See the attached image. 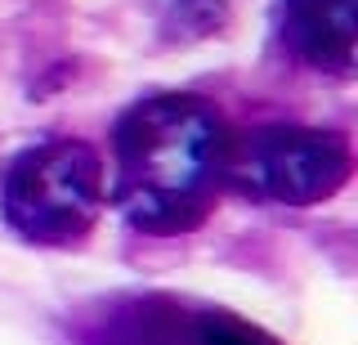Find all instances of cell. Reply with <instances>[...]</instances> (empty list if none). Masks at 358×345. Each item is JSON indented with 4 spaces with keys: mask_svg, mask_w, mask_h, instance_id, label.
Returning <instances> with one entry per match:
<instances>
[{
    "mask_svg": "<svg viewBox=\"0 0 358 345\" xmlns=\"http://www.w3.org/2000/svg\"><path fill=\"white\" fill-rule=\"evenodd\" d=\"M229 139L224 117L197 94L139 99L112 130L108 197L143 233H193L215 211Z\"/></svg>",
    "mask_w": 358,
    "mask_h": 345,
    "instance_id": "1",
    "label": "cell"
},
{
    "mask_svg": "<svg viewBox=\"0 0 358 345\" xmlns=\"http://www.w3.org/2000/svg\"><path fill=\"white\" fill-rule=\"evenodd\" d=\"M108 202V171L90 143L50 139L18 153L5 171L0 211L31 247H72L94 229Z\"/></svg>",
    "mask_w": 358,
    "mask_h": 345,
    "instance_id": "2",
    "label": "cell"
},
{
    "mask_svg": "<svg viewBox=\"0 0 358 345\" xmlns=\"http://www.w3.org/2000/svg\"><path fill=\"white\" fill-rule=\"evenodd\" d=\"M354 175V148L341 130L318 126H255L229 139L224 184L242 197L278 206H318Z\"/></svg>",
    "mask_w": 358,
    "mask_h": 345,
    "instance_id": "3",
    "label": "cell"
},
{
    "mask_svg": "<svg viewBox=\"0 0 358 345\" xmlns=\"http://www.w3.org/2000/svg\"><path fill=\"white\" fill-rule=\"evenodd\" d=\"M103 345H278L268 332L229 309L184 305L171 296H143L108 318Z\"/></svg>",
    "mask_w": 358,
    "mask_h": 345,
    "instance_id": "4",
    "label": "cell"
},
{
    "mask_svg": "<svg viewBox=\"0 0 358 345\" xmlns=\"http://www.w3.org/2000/svg\"><path fill=\"white\" fill-rule=\"evenodd\" d=\"M282 41L318 72H350L358 54V0H282Z\"/></svg>",
    "mask_w": 358,
    "mask_h": 345,
    "instance_id": "5",
    "label": "cell"
},
{
    "mask_svg": "<svg viewBox=\"0 0 358 345\" xmlns=\"http://www.w3.org/2000/svg\"><path fill=\"white\" fill-rule=\"evenodd\" d=\"M162 5V23L175 36H210L229 18V0H157Z\"/></svg>",
    "mask_w": 358,
    "mask_h": 345,
    "instance_id": "6",
    "label": "cell"
}]
</instances>
